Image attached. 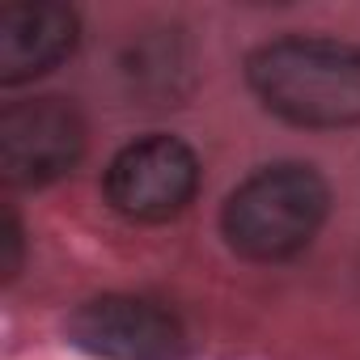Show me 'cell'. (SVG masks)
Listing matches in <instances>:
<instances>
[{"instance_id": "cell-1", "label": "cell", "mask_w": 360, "mask_h": 360, "mask_svg": "<svg viewBox=\"0 0 360 360\" xmlns=\"http://www.w3.org/2000/svg\"><path fill=\"white\" fill-rule=\"evenodd\" d=\"M246 81L263 110L297 127L360 123V43L292 34L246 60Z\"/></svg>"}, {"instance_id": "cell-2", "label": "cell", "mask_w": 360, "mask_h": 360, "mask_svg": "<svg viewBox=\"0 0 360 360\" xmlns=\"http://www.w3.org/2000/svg\"><path fill=\"white\" fill-rule=\"evenodd\" d=\"M330 212L326 178L301 161H276L255 169L221 208V233L233 255L255 263H280L301 255Z\"/></svg>"}, {"instance_id": "cell-3", "label": "cell", "mask_w": 360, "mask_h": 360, "mask_svg": "<svg viewBox=\"0 0 360 360\" xmlns=\"http://www.w3.org/2000/svg\"><path fill=\"white\" fill-rule=\"evenodd\" d=\"M200 191V157L178 136H140L115 153L106 169V200L119 217L161 225L187 212Z\"/></svg>"}, {"instance_id": "cell-4", "label": "cell", "mask_w": 360, "mask_h": 360, "mask_svg": "<svg viewBox=\"0 0 360 360\" xmlns=\"http://www.w3.org/2000/svg\"><path fill=\"white\" fill-rule=\"evenodd\" d=\"M85 153V119L64 98L9 102L0 115V169L9 187H47Z\"/></svg>"}, {"instance_id": "cell-5", "label": "cell", "mask_w": 360, "mask_h": 360, "mask_svg": "<svg viewBox=\"0 0 360 360\" xmlns=\"http://www.w3.org/2000/svg\"><path fill=\"white\" fill-rule=\"evenodd\" d=\"M68 339L98 360H178L187 335L169 309L144 297H94L72 309Z\"/></svg>"}, {"instance_id": "cell-6", "label": "cell", "mask_w": 360, "mask_h": 360, "mask_svg": "<svg viewBox=\"0 0 360 360\" xmlns=\"http://www.w3.org/2000/svg\"><path fill=\"white\" fill-rule=\"evenodd\" d=\"M77 13L56 0H5L0 5V81L18 85L51 72L77 47Z\"/></svg>"}, {"instance_id": "cell-7", "label": "cell", "mask_w": 360, "mask_h": 360, "mask_svg": "<svg viewBox=\"0 0 360 360\" xmlns=\"http://www.w3.org/2000/svg\"><path fill=\"white\" fill-rule=\"evenodd\" d=\"M0 271H5V280H13L18 276V267H22V225H18V217H13V208L5 212V229H0Z\"/></svg>"}]
</instances>
